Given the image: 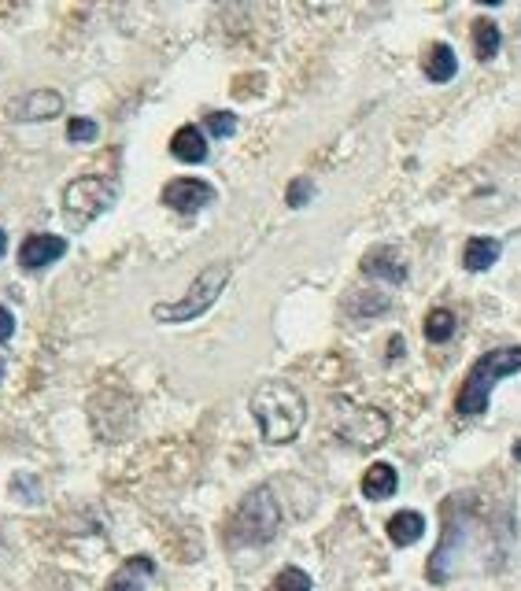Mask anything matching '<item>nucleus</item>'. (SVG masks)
Wrapping results in <instances>:
<instances>
[{
  "instance_id": "27",
  "label": "nucleus",
  "mask_w": 521,
  "mask_h": 591,
  "mask_svg": "<svg viewBox=\"0 0 521 591\" xmlns=\"http://www.w3.org/2000/svg\"><path fill=\"white\" fill-rule=\"evenodd\" d=\"M0 381H4V359H0Z\"/></svg>"
},
{
  "instance_id": "9",
  "label": "nucleus",
  "mask_w": 521,
  "mask_h": 591,
  "mask_svg": "<svg viewBox=\"0 0 521 591\" xmlns=\"http://www.w3.org/2000/svg\"><path fill=\"white\" fill-rule=\"evenodd\" d=\"M8 115L15 122H49L63 115V97L56 89H30V93L8 104Z\"/></svg>"
},
{
  "instance_id": "3",
  "label": "nucleus",
  "mask_w": 521,
  "mask_h": 591,
  "mask_svg": "<svg viewBox=\"0 0 521 591\" xmlns=\"http://www.w3.org/2000/svg\"><path fill=\"white\" fill-rule=\"evenodd\" d=\"M281 529V507L274 499L270 484H259L244 495L237 510H233L230 525H226V543L230 547H263L278 536Z\"/></svg>"
},
{
  "instance_id": "20",
  "label": "nucleus",
  "mask_w": 521,
  "mask_h": 591,
  "mask_svg": "<svg viewBox=\"0 0 521 591\" xmlns=\"http://www.w3.org/2000/svg\"><path fill=\"white\" fill-rule=\"evenodd\" d=\"M267 591H315V584H311V577H307L303 569L289 566V569H281L278 577L270 580Z\"/></svg>"
},
{
  "instance_id": "4",
  "label": "nucleus",
  "mask_w": 521,
  "mask_h": 591,
  "mask_svg": "<svg viewBox=\"0 0 521 591\" xmlns=\"http://www.w3.org/2000/svg\"><path fill=\"white\" fill-rule=\"evenodd\" d=\"M230 263H211L204 274H196V281L185 289L182 300L174 303H156L152 307V318L156 322H167V326H178V322H193L200 314L211 307V303L219 300L222 289H226V281H230Z\"/></svg>"
},
{
  "instance_id": "18",
  "label": "nucleus",
  "mask_w": 521,
  "mask_h": 591,
  "mask_svg": "<svg viewBox=\"0 0 521 591\" xmlns=\"http://www.w3.org/2000/svg\"><path fill=\"white\" fill-rule=\"evenodd\" d=\"M473 45H477V60H481V63L496 60V52H499V26L488 23V19H477V23H473Z\"/></svg>"
},
{
  "instance_id": "15",
  "label": "nucleus",
  "mask_w": 521,
  "mask_h": 591,
  "mask_svg": "<svg viewBox=\"0 0 521 591\" xmlns=\"http://www.w3.org/2000/svg\"><path fill=\"white\" fill-rule=\"evenodd\" d=\"M425 532V518L418 510H400V514H392L388 518V540L396 543V547H411V543L422 540Z\"/></svg>"
},
{
  "instance_id": "6",
  "label": "nucleus",
  "mask_w": 521,
  "mask_h": 591,
  "mask_svg": "<svg viewBox=\"0 0 521 591\" xmlns=\"http://www.w3.org/2000/svg\"><path fill=\"white\" fill-rule=\"evenodd\" d=\"M466 547H470V521H462L455 503H451L448 525H444V540L437 543V551L429 558V569H425L429 580H433V584H444V580L455 573V562L466 555Z\"/></svg>"
},
{
  "instance_id": "23",
  "label": "nucleus",
  "mask_w": 521,
  "mask_h": 591,
  "mask_svg": "<svg viewBox=\"0 0 521 591\" xmlns=\"http://www.w3.org/2000/svg\"><path fill=\"white\" fill-rule=\"evenodd\" d=\"M207 130H211V137H233L237 115H230V111H211L207 115Z\"/></svg>"
},
{
  "instance_id": "16",
  "label": "nucleus",
  "mask_w": 521,
  "mask_h": 591,
  "mask_svg": "<svg viewBox=\"0 0 521 591\" xmlns=\"http://www.w3.org/2000/svg\"><path fill=\"white\" fill-rule=\"evenodd\" d=\"M499 259V241L496 237H470L466 248H462V266L473 270V274H481L488 266Z\"/></svg>"
},
{
  "instance_id": "5",
  "label": "nucleus",
  "mask_w": 521,
  "mask_h": 591,
  "mask_svg": "<svg viewBox=\"0 0 521 591\" xmlns=\"http://www.w3.org/2000/svg\"><path fill=\"white\" fill-rule=\"evenodd\" d=\"M119 196V185L111 178H100V174H85V178H74L67 189H63V222L67 230L78 233L85 230L89 222H97L104 211H111Z\"/></svg>"
},
{
  "instance_id": "25",
  "label": "nucleus",
  "mask_w": 521,
  "mask_h": 591,
  "mask_svg": "<svg viewBox=\"0 0 521 591\" xmlns=\"http://www.w3.org/2000/svg\"><path fill=\"white\" fill-rule=\"evenodd\" d=\"M4 252H8V233L0 230V255H4Z\"/></svg>"
},
{
  "instance_id": "7",
  "label": "nucleus",
  "mask_w": 521,
  "mask_h": 591,
  "mask_svg": "<svg viewBox=\"0 0 521 591\" xmlns=\"http://www.w3.org/2000/svg\"><path fill=\"white\" fill-rule=\"evenodd\" d=\"M337 433L355 447H374L385 444L388 436V418L374 407H352L348 411V422L337 425Z\"/></svg>"
},
{
  "instance_id": "12",
  "label": "nucleus",
  "mask_w": 521,
  "mask_h": 591,
  "mask_svg": "<svg viewBox=\"0 0 521 591\" xmlns=\"http://www.w3.org/2000/svg\"><path fill=\"white\" fill-rule=\"evenodd\" d=\"M156 573V562L145 555H134L130 562H122L115 569V577L108 580V588L104 591H145V580Z\"/></svg>"
},
{
  "instance_id": "22",
  "label": "nucleus",
  "mask_w": 521,
  "mask_h": 591,
  "mask_svg": "<svg viewBox=\"0 0 521 591\" xmlns=\"http://www.w3.org/2000/svg\"><path fill=\"white\" fill-rule=\"evenodd\" d=\"M285 200H289V207H307L311 200H315V181H311V178H296L289 185Z\"/></svg>"
},
{
  "instance_id": "8",
  "label": "nucleus",
  "mask_w": 521,
  "mask_h": 591,
  "mask_svg": "<svg viewBox=\"0 0 521 591\" xmlns=\"http://www.w3.org/2000/svg\"><path fill=\"white\" fill-rule=\"evenodd\" d=\"M163 204L178 215H196L200 207L215 204V189L200 178H174L163 185Z\"/></svg>"
},
{
  "instance_id": "24",
  "label": "nucleus",
  "mask_w": 521,
  "mask_h": 591,
  "mask_svg": "<svg viewBox=\"0 0 521 591\" xmlns=\"http://www.w3.org/2000/svg\"><path fill=\"white\" fill-rule=\"evenodd\" d=\"M15 333V314L8 311V307H0V344Z\"/></svg>"
},
{
  "instance_id": "13",
  "label": "nucleus",
  "mask_w": 521,
  "mask_h": 591,
  "mask_svg": "<svg viewBox=\"0 0 521 591\" xmlns=\"http://www.w3.org/2000/svg\"><path fill=\"white\" fill-rule=\"evenodd\" d=\"M396 488H400V473L392 470L388 462H374V466L363 473V495H366V499H374V503H381V499H392V495H396Z\"/></svg>"
},
{
  "instance_id": "26",
  "label": "nucleus",
  "mask_w": 521,
  "mask_h": 591,
  "mask_svg": "<svg viewBox=\"0 0 521 591\" xmlns=\"http://www.w3.org/2000/svg\"><path fill=\"white\" fill-rule=\"evenodd\" d=\"M514 459L521 462V436H518V440H514Z\"/></svg>"
},
{
  "instance_id": "10",
  "label": "nucleus",
  "mask_w": 521,
  "mask_h": 591,
  "mask_svg": "<svg viewBox=\"0 0 521 591\" xmlns=\"http://www.w3.org/2000/svg\"><path fill=\"white\" fill-rule=\"evenodd\" d=\"M67 252V241L56 237V233H30L23 244H19V266L23 270H45L56 259H63Z\"/></svg>"
},
{
  "instance_id": "11",
  "label": "nucleus",
  "mask_w": 521,
  "mask_h": 591,
  "mask_svg": "<svg viewBox=\"0 0 521 591\" xmlns=\"http://www.w3.org/2000/svg\"><path fill=\"white\" fill-rule=\"evenodd\" d=\"M363 274L366 278H381L388 285H403L407 281V263H403L396 248H374L363 259Z\"/></svg>"
},
{
  "instance_id": "28",
  "label": "nucleus",
  "mask_w": 521,
  "mask_h": 591,
  "mask_svg": "<svg viewBox=\"0 0 521 591\" xmlns=\"http://www.w3.org/2000/svg\"><path fill=\"white\" fill-rule=\"evenodd\" d=\"M518 52H521V26H518Z\"/></svg>"
},
{
  "instance_id": "2",
  "label": "nucleus",
  "mask_w": 521,
  "mask_h": 591,
  "mask_svg": "<svg viewBox=\"0 0 521 591\" xmlns=\"http://www.w3.org/2000/svg\"><path fill=\"white\" fill-rule=\"evenodd\" d=\"M521 374V348L510 344V348H492L485 351L481 359L470 366V374L462 381L459 399H455V411L459 418H481L488 411V399H492V388L507 377Z\"/></svg>"
},
{
  "instance_id": "17",
  "label": "nucleus",
  "mask_w": 521,
  "mask_h": 591,
  "mask_svg": "<svg viewBox=\"0 0 521 591\" xmlns=\"http://www.w3.org/2000/svg\"><path fill=\"white\" fill-rule=\"evenodd\" d=\"M425 78L429 82H451L455 74H459V60H455V52H451V45H433V49L425 52Z\"/></svg>"
},
{
  "instance_id": "14",
  "label": "nucleus",
  "mask_w": 521,
  "mask_h": 591,
  "mask_svg": "<svg viewBox=\"0 0 521 591\" xmlns=\"http://www.w3.org/2000/svg\"><path fill=\"white\" fill-rule=\"evenodd\" d=\"M170 156L178 159V163H204L207 159L204 133L196 130V126H182V130L170 137Z\"/></svg>"
},
{
  "instance_id": "19",
  "label": "nucleus",
  "mask_w": 521,
  "mask_h": 591,
  "mask_svg": "<svg viewBox=\"0 0 521 591\" xmlns=\"http://www.w3.org/2000/svg\"><path fill=\"white\" fill-rule=\"evenodd\" d=\"M422 329L429 344H444V340H451V333H455V314H451L448 307H437V311L425 314Z\"/></svg>"
},
{
  "instance_id": "1",
  "label": "nucleus",
  "mask_w": 521,
  "mask_h": 591,
  "mask_svg": "<svg viewBox=\"0 0 521 591\" xmlns=\"http://www.w3.org/2000/svg\"><path fill=\"white\" fill-rule=\"evenodd\" d=\"M248 411L267 444H292L307 422V399L289 381H263L248 399Z\"/></svg>"
},
{
  "instance_id": "21",
  "label": "nucleus",
  "mask_w": 521,
  "mask_h": 591,
  "mask_svg": "<svg viewBox=\"0 0 521 591\" xmlns=\"http://www.w3.org/2000/svg\"><path fill=\"white\" fill-rule=\"evenodd\" d=\"M100 126L93 119H71L67 122V141L71 145H89V141H97Z\"/></svg>"
}]
</instances>
